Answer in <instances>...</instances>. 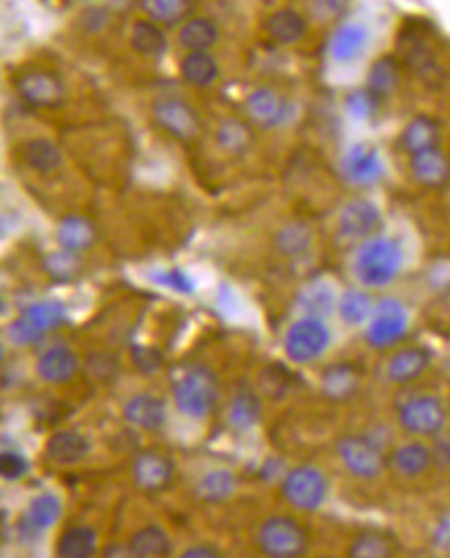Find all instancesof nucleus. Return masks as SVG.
Wrapping results in <instances>:
<instances>
[{"mask_svg": "<svg viewBox=\"0 0 450 558\" xmlns=\"http://www.w3.org/2000/svg\"><path fill=\"white\" fill-rule=\"evenodd\" d=\"M359 386V374L349 364L332 366L322 376V390L324 395L332 401H345L349 399Z\"/></svg>", "mask_w": 450, "mask_h": 558, "instance_id": "32", "label": "nucleus"}, {"mask_svg": "<svg viewBox=\"0 0 450 558\" xmlns=\"http://www.w3.org/2000/svg\"><path fill=\"white\" fill-rule=\"evenodd\" d=\"M399 79H401L399 63L392 57H382L370 67L368 79H365L368 86L365 88H368L376 98L382 100L397 90Z\"/></svg>", "mask_w": 450, "mask_h": 558, "instance_id": "34", "label": "nucleus"}, {"mask_svg": "<svg viewBox=\"0 0 450 558\" xmlns=\"http://www.w3.org/2000/svg\"><path fill=\"white\" fill-rule=\"evenodd\" d=\"M96 241V229L88 218L67 216L59 225V243L63 249L81 251L88 249Z\"/></svg>", "mask_w": 450, "mask_h": 558, "instance_id": "35", "label": "nucleus"}, {"mask_svg": "<svg viewBox=\"0 0 450 558\" xmlns=\"http://www.w3.org/2000/svg\"><path fill=\"white\" fill-rule=\"evenodd\" d=\"M129 44L137 54H142V57H148V59L162 57L168 48V40H166L162 25H158L150 19L133 23Z\"/></svg>", "mask_w": 450, "mask_h": 558, "instance_id": "26", "label": "nucleus"}, {"mask_svg": "<svg viewBox=\"0 0 450 558\" xmlns=\"http://www.w3.org/2000/svg\"><path fill=\"white\" fill-rule=\"evenodd\" d=\"M430 366V355L421 347H407L388 359L386 376L395 384H409L424 374Z\"/></svg>", "mask_w": 450, "mask_h": 558, "instance_id": "19", "label": "nucleus"}, {"mask_svg": "<svg viewBox=\"0 0 450 558\" xmlns=\"http://www.w3.org/2000/svg\"><path fill=\"white\" fill-rule=\"evenodd\" d=\"M173 395L181 413L202 420L218 403V382L202 366L189 368L175 380Z\"/></svg>", "mask_w": 450, "mask_h": 558, "instance_id": "2", "label": "nucleus"}, {"mask_svg": "<svg viewBox=\"0 0 450 558\" xmlns=\"http://www.w3.org/2000/svg\"><path fill=\"white\" fill-rule=\"evenodd\" d=\"M283 469V461H278V459H270L266 465H264V473L262 476L268 480V482H272L276 476H278V471Z\"/></svg>", "mask_w": 450, "mask_h": 558, "instance_id": "50", "label": "nucleus"}, {"mask_svg": "<svg viewBox=\"0 0 450 558\" xmlns=\"http://www.w3.org/2000/svg\"><path fill=\"white\" fill-rule=\"evenodd\" d=\"M133 361L142 372H156L162 364V355L152 347H133Z\"/></svg>", "mask_w": 450, "mask_h": 558, "instance_id": "48", "label": "nucleus"}, {"mask_svg": "<svg viewBox=\"0 0 450 558\" xmlns=\"http://www.w3.org/2000/svg\"><path fill=\"white\" fill-rule=\"evenodd\" d=\"M299 308L312 318H324L334 310V291L324 283H314L301 291Z\"/></svg>", "mask_w": 450, "mask_h": 558, "instance_id": "42", "label": "nucleus"}, {"mask_svg": "<svg viewBox=\"0 0 450 558\" xmlns=\"http://www.w3.org/2000/svg\"><path fill=\"white\" fill-rule=\"evenodd\" d=\"M63 515V505L56 494L44 492L32 500L19 521V534L23 540H36L50 529Z\"/></svg>", "mask_w": 450, "mask_h": 558, "instance_id": "15", "label": "nucleus"}, {"mask_svg": "<svg viewBox=\"0 0 450 558\" xmlns=\"http://www.w3.org/2000/svg\"><path fill=\"white\" fill-rule=\"evenodd\" d=\"M264 30L276 44H297L307 34V19L295 9H278L266 19Z\"/></svg>", "mask_w": 450, "mask_h": 558, "instance_id": "22", "label": "nucleus"}, {"mask_svg": "<svg viewBox=\"0 0 450 558\" xmlns=\"http://www.w3.org/2000/svg\"><path fill=\"white\" fill-rule=\"evenodd\" d=\"M397 552V544L384 532H361L351 548L349 554L355 558H384Z\"/></svg>", "mask_w": 450, "mask_h": 558, "instance_id": "40", "label": "nucleus"}, {"mask_svg": "<svg viewBox=\"0 0 450 558\" xmlns=\"http://www.w3.org/2000/svg\"><path fill=\"white\" fill-rule=\"evenodd\" d=\"M139 7L150 21L164 27L187 21L193 9V0H142Z\"/></svg>", "mask_w": 450, "mask_h": 558, "instance_id": "33", "label": "nucleus"}, {"mask_svg": "<svg viewBox=\"0 0 450 558\" xmlns=\"http://www.w3.org/2000/svg\"><path fill=\"white\" fill-rule=\"evenodd\" d=\"M330 345V330L320 318L297 320L285 337V351L295 364H312L320 359Z\"/></svg>", "mask_w": 450, "mask_h": 558, "instance_id": "7", "label": "nucleus"}, {"mask_svg": "<svg viewBox=\"0 0 450 558\" xmlns=\"http://www.w3.org/2000/svg\"><path fill=\"white\" fill-rule=\"evenodd\" d=\"M216 142L224 152L243 154L253 144V133L239 119H224L216 129Z\"/></svg>", "mask_w": 450, "mask_h": 558, "instance_id": "39", "label": "nucleus"}, {"mask_svg": "<svg viewBox=\"0 0 450 558\" xmlns=\"http://www.w3.org/2000/svg\"><path fill=\"white\" fill-rule=\"evenodd\" d=\"M15 90L30 106L56 108L65 102V86L50 71H25L15 79Z\"/></svg>", "mask_w": 450, "mask_h": 558, "instance_id": "10", "label": "nucleus"}, {"mask_svg": "<svg viewBox=\"0 0 450 558\" xmlns=\"http://www.w3.org/2000/svg\"><path fill=\"white\" fill-rule=\"evenodd\" d=\"M179 69L181 77L193 88H210L220 75V67L210 52H187Z\"/></svg>", "mask_w": 450, "mask_h": 558, "instance_id": "27", "label": "nucleus"}, {"mask_svg": "<svg viewBox=\"0 0 450 558\" xmlns=\"http://www.w3.org/2000/svg\"><path fill=\"white\" fill-rule=\"evenodd\" d=\"M23 160L32 171L40 175H50L61 169L63 154L50 142V139L38 137V139H30V142L23 146Z\"/></svg>", "mask_w": 450, "mask_h": 558, "instance_id": "29", "label": "nucleus"}, {"mask_svg": "<svg viewBox=\"0 0 450 558\" xmlns=\"http://www.w3.org/2000/svg\"><path fill=\"white\" fill-rule=\"evenodd\" d=\"M175 467L171 459H166L158 453H144L139 455L133 465V480L137 488L146 492H158L171 486Z\"/></svg>", "mask_w": 450, "mask_h": 558, "instance_id": "16", "label": "nucleus"}, {"mask_svg": "<svg viewBox=\"0 0 450 558\" xmlns=\"http://www.w3.org/2000/svg\"><path fill=\"white\" fill-rule=\"evenodd\" d=\"M98 536L88 525L69 527L56 542V554L63 558H88L96 552Z\"/></svg>", "mask_w": 450, "mask_h": 558, "instance_id": "31", "label": "nucleus"}, {"mask_svg": "<svg viewBox=\"0 0 450 558\" xmlns=\"http://www.w3.org/2000/svg\"><path fill=\"white\" fill-rule=\"evenodd\" d=\"M378 100L380 98H376L368 88L355 90L347 96V110L355 119H370L376 113Z\"/></svg>", "mask_w": 450, "mask_h": 558, "instance_id": "44", "label": "nucleus"}, {"mask_svg": "<svg viewBox=\"0 0 450 558\" xmlns=\"http://www.w3.org/2000/svg\"><path fill=\"white\" fill-rule=\"evenodd\" d=\"M237 488V480L231 471L227 469H214L198 482L195 486V494H198L204 502H222L233 496Z\"/></svg>", "mask_w": 450, "mask_h": 558, "instance_id": "37", "label": "nucleus"}, {"mask_svg": "<svg viewBox=\"0 0 450 558\" xmlns=\"http://www.w3.org/2000/svg\"><path fill=\"white\" fill-rule=\"evenodd\" d=\"M382 222L380 208L370 200H355L347 204L339 218V235L347 241L370 239Z\"/></svg>", "mask_w": 450, "mask_h": 558, "instance_id": "14", "label": "nucleus"}, {"mask_svg": "<svg viewBox=\"0 0 450 558\" xmlns=\"http://www.w3.org/2000/svg\"><path fill=\"white\" fill-rule=\"evenodd\" d=\"M125 420L148 432H156L166 424V405L154 395H135L123 407Z\"/></svg>", "mask_w": 450, "mask_h": 558, "instance_id": "18", "label": "nucleus"}, {"mask_svg": "<svg viewBox=\"0 0 450 558\" xmlns=\"http://www.w3.org/2000/svg\"><path fill=\"white\" fill-rule=\"evenodd\" d=\"M341 171L351 185L370 187L384 177V162L374 148L357 144L349 148L347 154L343 156Z\"/></svg>", "mask_w": 450, "mask_h": 558, "instance_id": "13", "label": "nucleus"}, {"mask_svg": "<svg viewBox=\"0 0 450 558\" xmlns=\"http://www.w3.org/2000/svg\"><path fill=\"white\" fill-rule=\"evenodd\" d=\"M411 175L419 185L440 187L450 177V160L440 148L411 156Z\"/></svg>", "mask_w": 450, "mask_h": 558, "instance_id": "20", "label": "nucleus"}, {"mask_svg": "<svg viewBox=\"0 0 450 558\" xmlns=\"http://www.w3.org/2000/svg\"><path fill=\"white\" fill-rule=\"evenodd\" d=\"M245 113L264 129H278L293 119V106L272 88H256L245 98Z\"/></svg>", "mask_w": 450, "mask_h": 558, "instance_id": "11", "label": "nucleus"}, {"mask_svg": "<svg viewBox=\"0 0 450 558\" xmlns=\"http://www.w3.org/2000/svg\"><path fill=\"white\" fill-rule=\"evenodd\" d=\"M448 368H450V359H448Z\"/></svg>", "mask_w": 450, "mask_h": 558, "instance_id": "51", "label": "nucleus"}, {"mask_svg": "<svg viewBox=\"0 0 450 558\" xmlns=\"http://www.w3.org/2000/svg\"><path fill=\"white\" fill-rule=\"evenodd\" d=\"M46 270L50 272V276L56 278V281H69V278L75 276L77 272V254L69 249L56 251V254L48 256Z\"/></svg>", "mask_w": 450, "mask_h": 558, "instance_id": "43", "label": "nucleus"}, {"mask_svg": "<svg viewBox=\"0 0 450 558\" xmlns=\"http://www.w3.org/2000/svg\"><path fill=\"white\" fill-rule=\"evenodd\" d=\"M403 148L413 156L419 152H426L432 148H438L440 142V127L432 117L419 115L413 121H409V125L403 131Z\"/></svg>", "mask_w": 450, "mask_h": 558, "instance_id": "28", "label": "nucleus"}, {"mask_svg": "<svg viewBox=\"0 0 450 558\" xmlns=\"http://www.w3.org/2000/svg\"><path fill=\"white\" fill-rule=\"evenodd\" d=\"M409 328V312L399 299H380L374 305L370 326L365 330V341L376 349H386L399 343Z\"/></svg>", "mask_w": 450, "mask_h": 558, "instance_id": "6", "label": "nucleus"}, {"mask_svg": "<svg viewBox=\"0 0 450 558\" xmlns=\"http://www.w3.org/2000/svg\"><path fill=\"white\" fill-rule=\"evenodd\" d=\"M79 370V357L65 345L52 347L44 351L36 364V372L40 380L50 384L69 382Z\"/></svg>", "mask_w": 450, "mask_h": 558, "instance_id": "17", "label": "nucleus"}, {"mask_svg": "<svg viewBox=\"0 0 450 558\" xmlns=\"http://www.w3.org/2000/svg\"><path fill=\"white\" fill-rule=\"evenodd\" d=\"M347 0H309V15L318 23H332L345 13Z\"/></svg>", "mask_w": 450, "mask_h": 558, "instance_id": "46", "label": "nucleus"}, {"mask_svg": "<svg viewBox=\"0 0 450 558\" xmlns=\"http://www.w3.org/2000/svg\"><path fill=\"white\" fill-rule=\"evenodd\" d=\"M401 426L415 436H436L446 424V409L438 397L419 395L399 409Z\"/></svg>", "mask_w": 450, "mask_h": 558, "instance_id": "9", "label": "nucleus"}, {"mask_svg": "<svg viewBox=\"0 0 450 558\" xmlns=\"http://www.w3.org/2000/svg\"><path fill=\"white\" fill-rule=\"evenodd\" d=\"M27 469H30V463H27L19 453H3V457H0V473H3V478L9 480V482H15V480H21Z\"/></svg>", "mask_w": 450, "mask_h": 558, "instance_id": "47", "label": "nucleus"}, {"mask_svg": "<svg viewBox=\"0 0 450 558\" xmlns=\"http://www.w3.org/2000/svg\"><path fill=\"white\" fill-rule=\"evenodd\" d=\"M67 314L59 301H38L25 308L9 326V339L15 345H34L42 341L50 330L61 326Z\"/></svg>", "mask_w": 450, "mask_h": 558, "instance_id": "3", "label": "nucleus"}, {"mask_svg": "<svg viewBox=\"0 0 450 558\" xmlns=\"http://www.w3.org/2000/svg\"><path fill=\"white\" fill-rule=\"evenodd\" d=\"M283 496L299 511H318L328 498V480L314 465H299L283 478Z\"/></svg>", "mask_w": 450, "mask_h": 558, "instance_id": "5", "label": "nucleus"}, {"mask_svg": "<svg viewBox=\"0 0 450 558\" xmlns=\"http://www.w3.org/2000/svg\"><path fill=\"white\" fill-rule=\"evenodd\" d=\"M220 38L218 25L206 17H189L179 30V44L187 52H208Z\"/></svg>", "mask_w": 450, "mask_h": 558, "instance_id": "25", "label": "nucleus"}, {"mask_svg": "<svg viewBox=\"0 0 450 558\" xmlns=\"http://www.w3.org/2000/svg\"><path fill=\"white\" fill-rule=\"evenodd\" d=\"M185 558H216L220 556V550L216 546L210 544H200V546H191L183 552Z\"/></svg>", "mask_w": 450, "mask_h": 558, "instance_id": "49", "label": "nucleus"}, {"mask_svg": "<svg viewBox=\"0 0 450 558\" xmlns=\"http://www.w3.org/2000/svg\"><path fill=\"white\" fill-rule=\"evenodd\" d=\"M339 459L359 480H376L384 471V457L378 442L368 436H345L336 442Z\"/></svg>", "mask_w": 450, "mask_h": 558, "instance_id": "8", "label": "nucleus"}, {"mask_svg": "<svg viewBox=\"0 0 450 558\" xmlns=\"http://www.w3.org/2000/svg\"><path fill=\"white\" fill-rule=\"evenodd\" d=\"M260 550L274 558H295L307 552L309 538L305 527L291 517H270L258 534Z\"/></svg>", "mask_w": 450, "mask_h": 558, "instance_id": "4", "label": "nucleus"}, {"mask_svg": "<svg viewBox=\"0 0 450 558\" xmlns=\"http://www.w3.org/2000/svg\"><path fill=\"white\" fill-rule=\"evenodd\" d=\"M403 266V251L397 241L388 237H370L355 256V274L361 285L382 289L399 276Z\"/></svg>", "mask_w": 450, "mask_h": 558, "instance_id": "1", "label": "nucleus"}, {"mask_svg": "<svg viewBox=\"0 0 450 558\" xmlns=\"http://www.w3.org/2000/svg\"><path fill=\"white\" fill-rule=\"evenodd\" d=\"M171 538L158 525L142 527L129 540V552L137 558H160L171 554Z\"/></svg>", "mask_w": 450, "mask_h": 558, "instance_id": "30", "label": "nucleus"}, {"mask_svg": "<svg viewBox=\"0 0 450 558\" xmlns=\"http://www.w3.org/2000/svg\"><path fill=\"white\" fill-rule=\"evenodd\" d=\"M314 243V233L305 222H289L276 233V247L287 258H299L307 254Z\"/></svg>", "mask_w": 450, "mask_h": 558, "instance_id": "36", "label": "nucleus"}, {"mask_svg": "<svg viewBox=\"0 0 450 558\" xmlns=\"http://www.w3.org/2000/svg\"><path fill=\"white\" fill-rule=\"evenodd\" d=\"M432 451L424 442H407L392 453L390 465L403 478H419L432 467Z\"/></svg>", "mask_w": 450, "mask_h": 558, "instance_id": "24", "label": "nucleus"}, {"mask_svg": "<svg viewBox=\"0 0 450 558\" xmlns=\"http://www.w3.org/2000/svg\"><path fill=\"white\" fill-rule=\"evenodd\" d=\"M152 115L162 131L173 135L175 139H181V142H191V139H195L200 133L198 113H195L185 100L179 98L158 100L152 108Z\"/></svg>", "mask_w": 450, "mask_h": 558, "instance_id": "12", "label": "nucleus"}, {"mask_svg": "<svg viewBox=\"0 0 450 558\" xmlns=\"http://www.w3.org/2000/svg\"><path fill=\"white\" fill-rule=\"evenodd\" d=\"M90 453V440L73 430H63L50 436L46 442V455L59 465H73Z\"/></svg>", "mask_w": 450, "mask_h": 558, "instance_id": "23", "label": "nucleus"}, {"mask_svg": "<svg viewBox=\"0 0 450 558\" xmlns=\"http://www.w3.org/2000/svg\"><path fill=\"white\" fill-rule=\"evenodd\" d=\"M260 415H262L260 399L253 393H249V390H243V393L235 395L227 409V420L237 430H249L251 426H256Z\"/></svg>", "mask_w": 450, "mask_h": 558, "instance_id": "38", "label": "nucleus"}, {"mask_svg": "<svg viewBox=\"0 0 450 558\" xmlns=\"http://www.w3.org/2000/svg\"><path fill=\"white\" fill-rule=\"evenodd\" d=\"M152 281L160 287H168V289H173L177 293H183V295H189L193 293V281L191 278L179 270V268H173V270H158V272H152Z\"/></svg>", "mask_w": 450, "mask_h": 558, "instance_id": "45", "label": "nucleus"}, {"mask_svg": "<svg viewBox=\"0 0 450 558\" xmlns=\"http://www.w3.org/2000/svg\"><path fill=\"white\" fill-rule=\"evenodd\" d=\"M374 312V303L368 293H363L359 289H349L343 293L339 299V314L341 320L349 326H359L365 320H370Z\"/></svg>", "mask_w": 450, "mask_h": 558, "instance_id": "41", "label": "nucleus"}, {"mask_svg": "<svg viewBox=\"0 0 450 558\" xmlns=\"http://www.w3.org/2000/svg\"><path fill=\"white\" fill-rule=\"evenodd\" d=\"M368 44V30L361 23H343L330 40V57L336 63H353Z\"/></svg>", "mask_w": 450, "mask_h": 558, "instance_id": "21", "label": "nucleus"}]
</instances>
